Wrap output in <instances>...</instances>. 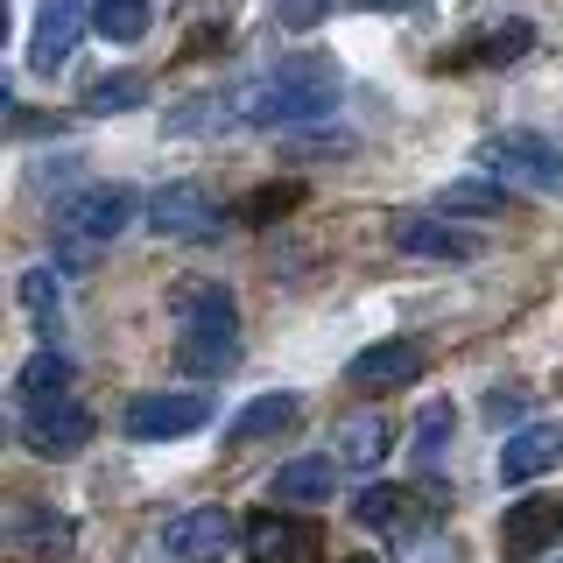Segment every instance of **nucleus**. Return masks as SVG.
<instances>
[{"instance_id":"f257e3e1","label":"nucleus","mask_w":563,"mask_h":563,"mask_svg":"<svg viewBox=\"0 0 563 563\" xmlns=\"http://www.w3.org/2000/svg\"><path fill=\"white\" fill-rule=\"evenodd\" d=\"M240 128H303V120L339 113V64L331 57H282L268 78L240 85Z\"/></svg>"},{"instance_id":"f03ea898","label":"nucleus","mask_w":563,"mask_h":563,"mask_svg":"<svg viewBox=\"0 0 563 563\" xmlns=\"http://www.w3.org/2000/svg\"><path fill=\"white\" fill-rule=\"evenodd\" d=\"M479 169L500 176V184H521V190H542V198H556L563 190V148L528 128H507V134H486L479 141Z\"/></svg>"},{"instance_id":"7ed1b4c3","label":"nucleus","mask_w":563,"mask_h":563,"mask_svg":"<svg viewBox=\"0 0 563 563\" xmlns=\"http://www.w3.org/2000/svg\"><path fill=\"white\" fill-rule=\"evenodd\" d=\"M128 225H134V190L128 184H85V190H70L57 205V240L92 246V254L106 240H120Z\"/></svg>"},{"instance_id":"20e7f679","label":"nucleus","mask_w":563,"mask_h":563,"mask_svg":"<svg viewBox=\"0 0 563 563\" xmlns=\"http://www.w3.org/2000/svg\"><path fill=\"white\" fill-rule=\"evenodd\" d=\"M366 528H395V536H422L444 515V493L437 486H366L360 507H352Z\"/></svg>"},{"instance_id":"39448f33","label":"nucleus","mask_w":563,"mask_h":563,"mask_svg":"<svg viewBox=\"0 0 563 563\" xmlns=\"http://www.w3.org/2000/svg\"><path fill=\"white\" fill-rule=\"evenodd\" d=\"M211 422V401L205 395H134L128 416H120V430L141 437V444H169V437H190Z\"/></svg>"},{"instance_id":"423d86ee","label":"nucleus","mask_w":563,"mask_h":563,"mask_svg":"<svg viewBox=\"0 0 563 563\" xmlns=\"http://www.w3.org/2000/svg\"><path fill=\"white\" fill-rule=\"evenodd\" d=\"M85 444H92V409H78L70 395L22 409V451H35V457H78Z\"/></svg>"},{"instance_id":"0eeeda50","label":"nucleus","mask_w":563,"mask_h":563,"mask_svg":"<svg viewBox=\"0 0 563 563\" xmlns=\"http://www.w3.org/2000/svg\"><path fill=\"white\" fill-rule=\"evenodd\" d=\"M169 317H176V339H240V310L225 282H176Z\"/></svg>"},{"instance_id":"6e6552de","label":"nucleus","mask_w":563,"mask_h":563,"mask_svg":"<svg viewBox=\"0 0 563 563\" xmlns=\"http://www.w3.org/2000/svg\"><path fill=\"white\" fill-rule=\"evenodd\" d=\"M148 225L163 240H219L225 211L211 205V190H198V184H169V190L148 198Z\"/></svg>"},{"instance_id":"1a4fd4ad","label":"nucleus","mask_w":563,"mask_h":563,"mask_svg":"<svg viewBox=\"0 0 563 563\" xmlns=\"http://www.w3.org/2000/svg\"><path fill=\"white\" fill-rule=\"evenodd\" d=\"M233 542H240V521L225 515V507H190V515H176L163 528V550L176 563H219Z\"/></svg>"},{"instance_id":"9d476101","label":"nucleus","mask_w":563,"mask_h":563,"mask_svg":"<svg viewBox=\"0 0 563 563\" xmlns=\"http://www.w3.org/2000/svg\"><path fill=\"white\" fill-rule=\"evenodd\" d=\"M246 563H324V536L289 515H254L246 521Z\"/></svg>"},{"instance_id":"9b49d317","label":"nucleus","mask_w":563,"mask_h":563,"mask_svg":"<svg viewBox=\"0 0 563 563\" xmlns=\"http://www.w3.org/2000/svg\"><path fill=\"white\" fill-rule=\"evenodd\" d=\"M85 22H92L85 0H43V8H35V35H29V70H43V78L64 70V57L78 49Z\"/></svg>"},{"instance_id":"f8f14e48","label":"nucleus","mask_w":563,"mask_h":563,"mask_svg":"<svg viewBox=\"0 0 563 563\" xmlns=\"http://www.w3.org/2000/svg\"><path fill=\"white\" fill-rule=\"evenodd\" d=\"M563 536V500H515L500 515V556L507 563H536L542 550H550V542Z\"/></svg>"},{"instance_id":"ddd939ff","label":"nucleus","mask_w":563,"mask_h":563,"mask_svg":"<svg viewBox=\"0 0 563 563\" xmlns=\"http://www.w3.org/2000/svg\"><path fill=\"white\" fill-rule=\"evenodd\" d=\"M416 374H422V345L416 339H380L345 366V380L360 387V395H395V387H409Z\"/></svg>"},{"instance_id":"4468645a","label":"nucleus","mask_w":563,"mask_h":563,"mask_svg":"<svg viewBox=\"0 0 563 563\" xmlns=\"http://www.w3.org/2000/svg\"><path fill=\"white\" fill-rule=\"evenodd\" d=\"M395 246L416 254V261H472L479 254V240L444 225V219H395Z\"/></svg>"},{"instance_id":"2eb2a0df","label":"nucleus","mask_w":563,"mask_h":563,"mask_svg":"<svg viewBox=\"0 0 563 563\" xmlns=\"http://www.w3.org/2000/svg\"><path fill=\"white\" fill-rule=\"evenodd\" d=\"M268 486H275L282 507H317V500H331V493H339V457H289Z\"/></svg>"},{"instance_id":"dca6fc26","label":"nucleus","mask_w":563,"mask_h":563,"mask_svg":"<svg viewBox=\"0 0 563 563\" xmlns=\"http://www.w3.org/2000/svg\"><path fill=\"white\" fill-rule=\"evenodd\" d=\"M556 457H563V430H542V422H536V430H515V437H507V451H500V479L507 486H528L536 472H550Z\"/></svg>"},{"instance_id":"f3484780","label":"nucleus","mask_w":563,"mask_h":563,"mask_svg":"<svg viewBox=\"0 0 563 563\" xmlns=\"http://www.w3.org/2000/svg\"><path fill=\"white\" fill-rule=\"evenodd\" d=\"M70 374H78V366H70L57 345L29 352V360H22V374H14V401H22V409H35V401H64Z\"/></svg>"},{"instance_id":"a211bd4d","label":"nucleus","mask_w":563,"mask_h":563,"mask_svg":"<svg viewBox=\"0 0 563 563\" xmlns=\"http://www.w3.org/2000/svg\"><path fill=\"white\" fill-rule=\"evenodd\" d=\"M8 536H14V550H29V556H43V563H64V556H70V521H64V515H35V507H14Z\"/></svg>"},{"instance_id":"6ab92c4d","label":"nucleus","mask_w":563,"mask_h":563,"mask_svg":"<svg viewBox=\"0 0 563 563\" xmlns=\"http://www.w3.org/2000/svg\"><path fill=\"white\" fill-rule=\"evenodd\" d=\"M339 465H352V472H374L387 451H395V430H387L380 416H352V422H339Z\"/></svg>"},{"instance_id":"aec40b11","label":"nucleus","mask_w":563,"mask_h":563,"mask_svg":"<svg viewBox=\"0 0 563 563\" xmlns=\"http://www.w3.org/2000/svg\"><path fill=\"white\" fill-rule=\"evenodd\" d=\"M296 416H303V401H296V395H261V401H246V409L233 416V430H225V444H261V437L289 430Z\"/></svg>"},{"instance_id":"412c9836","label":"nucleus","mask_w":563,"mask_h":563,"mask_svg":"<svg viewBox=\"0 0 563 563\" xmlns=\"http://www.w3.org/2000/svg\"><path fill=\"white\" fill-rule=\"evenodd\" d=\"M437 211H444V219H493V211H507V184H486V176H457V184L437 190Z\"/></svg>"},{"instance_id":"4be33fe9","label":"nucleus","mask_w":563,"mask_h":563,"mask_svg":"<svg viewBox=\"0 0 563 563\" xmlns=\"http://www.w3.org/2000/svg\"><path fill=\"white\" fill-rule=\"evenodd\" d=\"M528 49H536V22H500V29H486L479 43L457 49V64H521Z\"/></svg>"},{"instance_id":"5701e85b","label":"nucleus","mask_w":563,"mask_h":563,"mask_svg":"<svg viewBox=\"0 0 563 563\" xmlns=\"http://www.w3.org/2000/svg\"><path fill=\"white\" fill-rule=\"evenodd\" d=\"M225 128H240V106L225 92H205V99H190V106L169 113V134H225Z\"/></svg>"},{"instance_id":"b1692460","label":"nucleus","mask_w":563,"mask_h":563,"mask_svg":"<svg viewBox=\"0 0 563 563\" xmlns=\"http://www.w3.org/2000/svg\"><path fill=\"white\" fill-rule=\"evenodd\" d=\"M14 296H22V310L43 331H57V317H64V275L57 268H29L22 282H14Z\"/></svg>"},{"instance_id":"393cba45","label":"nucleus","mask_w":563,"mask_h":563,"mask_svg":"<svg viewBox=\"0 0 563 563\" xmlns=\"http://www.w3.org/2000/svg\"><path fill=\"white\" fill-rule=\"evenodd\" d=\"M92 29L106 43H141L148 35V0H92Z\"/></svg>"},{"instance_id":"a878e982","label":"nucleus","mask_w":563,"mask_h":563,"mask_svg":"<svg viewBox=\"0 0 563 563\" xmlns=\"http://www.w3.org/2000/svg\"><path fill=\"white\" fill-rule=\"evenodd\" d=\"M141 99H148V78H141V70H120V78H99L92 92H85V113H134Z\"/></svg>"},{"instance_id":"bb28decb","label":"nucleus","mask_w":563,"mask_h":563,"mask_svg":"<svg viewBox=\"0 0 563 563\" xmlns=\"http://www.w3.org/2000/svg\"><path fill=\"white\" fill-rule=\"evenodd\" d=\"M240 360V339H176V366L184 374H225Z\"/></svg>"},{"instance_id":"cd10ccee","label":"nucleus","mask_w":563,"mask_h":563,"mask_svg":"<svg viewBox=\"0 0 563 563\" xmlns=\"http://www.w3.org/2000/svg\"><path fill=\"white\" fill-rule=\"evenodd\" d=\"M451 430H457V416H451V401H430V409L416 416V465H437L451 444Z\"/></svg>"},{"instance_id":"c85d7f7f","label":"nucleus","mask_w":563,"mask_h":563,"mask_svg":"<svg viewBox=\"0 0 563 563\" xmlns=\"http://www.w3.org/2000/svg\"><path fill=\"white\" fill-rule=\"evenodd\" d=\"M296 198H303L296 184H268V190H254V198L240 205V219H254V225H261V219H282V211H289Z\"/></svg>"},{"instance_id":"c756f323","label":"nucleus","mask_w":563,"mask_h":563,"mask_svg":"<svg viewBox=\"0 0 563 563\" xmlns=\"http://www.w3.org/2000/svg\"><path fill=\"white\" fill-rule=\"evenodd\" d=\"M409 563H457V542L444 528H422V536H409Z\"/></svg>"},{"instance_id":"7c9ffc66","label":"nucleus","mask_w":563,"mask_h":563,"mask_svg":"<svg viewBox=\"0 0 563 563\" xmlns=\"http://www.w3.org/2000/svg\"><path fill=\"white\" fill-rule=\"evenodd\" d=\"M331 14V0H275V22L282 29H317Z\"/></svg>"},{"instance_id":"2f4dec72","label":"nucleus","mask_w":563,"mask_h":563,"mask_svg":"<svg viewBox=\"0 0 563 563\" xmlns=\"http://www.w3.org/2000/svg\"><path fill=\"white\" fill-rule=\"evenodd\" d=\"M486 416H493V422L528 416V387H493V395H486Z\"/></svg>"},{"instance_id":"473e14b6","label":"nucleus","mask_w":563,"mask_h":563,"mask_svg":"<svg viewBox=\"0 0 563 563\" xmlns=\"http://www.w3.org/2000/svg\"><path fill=\"white\" fill-rule=\"evenodd\" d=\"M352 8H422V0H352Z\"/></svg>"},{"instance_id":"72a5a7b5","label":"nucleus","mask_w":563,"mask_h":563,"mask_svg":"<svg viewBox=\"0 0 563 563\" xmlns=\"http://www.w3.org/2000/svg\"><path fill=\"white\" fill-rule=\"evenodd\" d=\"M345 563H374V556H345Z\"/></svg>"}]
</instances>
